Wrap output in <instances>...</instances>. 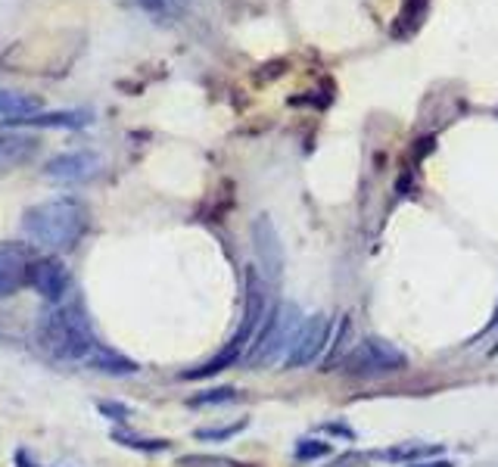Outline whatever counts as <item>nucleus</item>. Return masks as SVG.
<instances>
[{
    "instance_id": "1",
    "label": "nucleus",
    "mask_w": 498,
    "mask_h": 467,
    "mask_svg": "<svg viewBox=\"0 0 498 467\" xmlns=\"http://www.w3.org/2000/svg\"><path fill=\"white\" fill-rule=\"evenodd\" d=\"M35 340L47 356L63 361H88L90 352L97 349L85 306L75 299H59L50 308H44L35 327Z\"/></svg>"
},
{
    "instance_id": "2",
    "label": "nucleus",
    "mask_w": 498,
    "mask_h": 467,
    "mask_svg": "<svg viewBox=\"0 0 498 467\" xmlns=\"http://www.w3.org/2000/svg\"><path fill=\"white\" fill-rule=\"evenodd\" d=\"M88 206L75 197L37 202L22 215V231L35 246L54 253H69L88 231Z\"/></svg>"
},
{
    "instance_id": "3",
    "label": "nucleus",
    "mask_w": 498,
    "mask_h": 467,
    "mask_svg": "<svg viewBox=\"0 0 498 467\" xmlns=\"http://www.w3.org/2000/svg\"><path fill=\"white\" fill-rule=\"evenodd\" d=\"M265 318V277L259 275V268H246V306H244V318H240L237 334L231 337V343L218 352L215 358H209L206 365L193 368V371L184 374V380H202V378H213V374L224 371V368L237 365L240 356L249 343L255 340L259 334V324Z\"/></svg>"
},
{
    "instance_id": "4",
    "label": "nucleus",
    "mask_w": 498,
    "mask_h": 467,
    "mask_svg": "<svg viewBox=\"0 0 498 467\" xmlns=\"http://www.w3.org/2000/svg\"><path fill=\"white\" fill-rule=\"evenodd\" d=\"M299 327H303L299 308L293 303H281L275 312H268L265 324H262L259 334H255V340L246 352V365L249 368H268V365H275L281 356L286 358V352H290L293 337H296Z\"/></svg>"
},
{
    "instance_id": "5",
    "label": "nucleus",
    "mask_w": 498,
    "mask_h": 467,
    "mask_svg": "<svg viewBox=\"0 0 498 467\" xmlns=\"http://www.w3.org/2000/svg\"><path fill=\"white\" fill-rule=\"evenodd\" d=\"M337 365L346 378H380V374H396L402 368H409V358H405L402 349H396V346L380 340V337H365Z\"/></svg>"
},
{
    "instance_id": "6",
    "label": "nucleus",
    "mask_w": 498,
    "mask_h": 467,
    "mask_svg": "<svg viewBox=\"0 0 498 467\" xmlns=\"http://www.w3.org/2000/svg\"><path fill=\"white\" fill-rule=\"evenodd\" d=\"M253 250H255V262H259V275L265 277V284L281 281L284 246L275 231V222H271L268 215H259L253 222Z\"/></svg>"
},
{
    "instance_id": "7",
    "label": "nucleus",
    "mask_w": 498,
    "mask_h": 467,
    "mask_svg": "<svg viewBox=\"0 0 498 467\" xmlns=\"http://www.w3.org/2000/svg\"><path fill=\"white\" fill-rule=\"evenodd\" d=\"M327 334H330L327 315H312V318H306L303 327H299L296 337H293V346H290V352H286L284 365L286 368L312 365V361L324 352V346H327Z\"/></svg>"
},
{
    "instance_id": "8",
    "label": "nucleus",
    "mask_w": 498,
    "mask_h": 467,
    "mask_svg": "<svg viewBox=\"0 0 498 467\" xmlns=\"http://www.w3.org/2000/svg\"><path fill=\"white\" fill-rule=\"evenodd\" d=\"M103 169V160L90 150H78V153H63L54 156L47 165H44V175L50 181H59V184H85V181L97 178Z\"/></svg>"
},
{
    "instance_id": "9",
    "label": "nucleus",
    "mask_w": 498,
    "mask_h": 467,
    "mask_svg": "<svg viewBox=\"0 0 498 467\" xmlns=\"http://www.w3.org/2000/svg\"><path fill=\"white\" fill-rule=\"evenodd\" d=\"M28 284H32L35 293H41L47 303H59V299H66V293H69L72 275L59 259H35L32 268H28Z\"/></svg>"
},
{
    "instance_id": "10",
    "label": "nucleus",
    "mask_w": 498,
    "mask_h": 467,
    "mask_svg": "<svg viewBox=\"0 0 498 467\" xmlns=\"http://www.w3.org/2000/svg\"><path fill=\"white\" fill-rule=\"evenodd\" d=\"M32 262L26 244H0V296H13L22 284H28Z\"/></svg>"
},
{
    "instance_id": "11",
    "label": "nucleus",
    "mask_w": 498,
    "mask_h": 467,
    "mask_svg": "<svg viewBox=\"0 0 498 467\" xmlns=\"http://www.w3.org/2000/svg\"><path fill=\"white\" fill-rule=\"evenodd\" d=\"M35 153L37 140L28 138V134H6V138H0V178L16 171L28 160H35Z\"/></svg>"
},
{
    "instance_id": "12",
    "label": "nucleus",
    "mask_w": 498,
    "mask_h": 467,
    "mask_svg": "<svg viewBox=\"0 0 498 467\" xmlns=\"http://www.w3.org/2000/svg\"><path fill=\"white\" fill-rule=\"evenodd\" d=\"M94 122L88 109H57V112H35V116L10 119L6 125H28V128H85Z\"/></svg>"
},
{
    "instance_id": "13",
    "label": "nucleus",
    "mask_w": 498,
    "mask_h": 467,
    "mask_svg": "<svg viewBox=\"0 0 498 467\" xmlns=\"http://www.w3.org/2000/svg\"><path fill=\"white\" fill-rule=\"evenodd\" d=\"M88 368H94V371H100V374H116V378H125V374L138 371V365H134L131 358L119 356V352H112V349H100V346L88 356Z\"/></svg>"
},
{
    "instance_id": "14",
    "label": "nucleus",
    "mask_w": 498,
    "mask_h": 467,
    "mask_svg": "<svg viewBox=\"0 0 498 467\" xmlns=\"http://www.w3.org/2000/svg\"><path fill=\"white\" fill-rule=\"evenodd\" d=\"M41 109V100L32 94H16V90H0V116L4 122L10 119H22V116H35Z\"/></svg>"
},
{
    "instance_id": "15",
    "label": "nucleus",
    "mask_w": 498,
    "mask_h": 467,
    "mask_svg": "<svg viewBox=\"0 0 498 467\" xmlns=\"http://www.w3.org/2000/svg\"><path fill=\"white\" fill-rule=\"evenodd\" d=\"M112 440H116L119 446L138 449V451H165L171 446L169 440H143V436H134V433H125V431H116L112 433Z\"/></svg>"
},
{
    "instance_id": "16",
    "label": "nucleus",
    "mask_w": 498,
    "mask_h": 467,
    "mask_svg": "<svg viewBox=\"0 0 498 467\" xmlns=\"http://www.w3.org/2000/svg\"><path fill=\"white\" fill-rule=\"evenodd\" d=\"M440 446H399V449H387L380 451V458H389V462H409V458H424V455H436Z\"/></svg>"
},
{
    "instance_id": "17",
    "label": "nucleus",
    "mask_w": 498,
    "mask_h": 467,
    "mask_svg": "<svg viewBox=\"0 0 498 467\" xmlns=\"http://www.w3.org/2000/svg\"><path fill=\"white\" fill-rule=\"evenodd\" d=\"M427 13V0H405V10H402V35L414 32V28L420 26V19H424Z\"/></svg>"
},
{
    "instance_id": "18",
    "label": "nucleus",
    "mask_w": 498,
    "mask_h": 467,
    "mask_svg": "<svg viewBox=\"0 0 498 467\" xmlns=\"http://www.w3.org/2000/svg\"><path fill=\"white\" fill-rule=\"evenodd\" d=\"M237 399V389L233 387H218V389H209V393H200L191 399V405H222V402H233Z\"/></svg>"
},
{
    "instance_id": "19",
    "label": "nucleus",
    "mask_w": 498,
    "mask_h": 467,
    "mask_svg": "<svg viewBox=\"0 0 498 467\" xmlns=\"http://www.w3.org/2000/svg\"><path fill=\"white\" fill-rule=\"evenodd\" d=\"M324 455H330V446H327V442H321V440H303L296 446L299 462H312V458H324Z\"/></svg>"
},
{
    "instance_id": "20",
    "label": "nucleus",
    "mask_w": 498,
    "mask_h": 467,
    "mask_svg": "<svg viewBox=\"0 0 498 467\" xmlns=\"http://www.w3.org/2000/svg\"><path fill=\"white\" fill-rule=\"evenodd\" d=\"M246 427V420H237L231 427H215V431H196V440H231L233 433H240Z\"/></svg>"
},
{
    "instance_id": "21",
    "label": "nucleus",
    "mask_w": 498,
    "mask_h": 467,
    "mask_svg": "<svg viewBox=\"0 0 498 467\" xmlns=\"http://www.w3.org/2000/svg\"><path fill=\"white\" fill-rule=\"evenodd\" d=\"M178 467H233V462H228V458H202V455H187V458H181Z\"/></svg>"
},
{
    "instance_id": "22",
    "label": "nucleus",
    "mask_w": 498,
    "mask_h": 467,
    "mask_svg": "<svg viewBox=\"0 0 498 467\" xmlns=\"http://www.w3.org/2000/svg\"><path fill=\"white\" fill-rule=\"evenodd\" d=\"M97 411H100L103 418H112V420H128V418H131V411H128L125 405H119V402H97Z\"/></svg>"
},
{
    "instance_id": "23",
    "label": "nucleus",
    "mask_w": 498,
    "mask_h": 467,
    "mask_svg": "<svg viewBox=\"0 0 498 467\" xmlns=\"http://www.w3.org/2000/svg\"><path fill=\"white\" fill-rule=\"evenodd\" d=\"M181 0H140V6L143 10H150V13H165V10H171V6H178Z\"/></svg>"
},
{
    "instance_id": "24",
    "label": "nucleus",
    "mask_w": 498,
    "mask_h": 467,
    "mask_svg": "<svg viewBox=\"0 0 498 467\" xmlns=\"http://www.w3.org/2000/svg\"><path fill=\"white\" fill-rule=\"evenodd\" d=\"M16 464H19V467H37V464L32 462V458L26 455V451H16Z\"/></svg>"
},
{
    "instance_id": "25",
    "label": "nucleus",
    "mask_w": 498,
    "mask_h": 467,
    "mask_svg": "<svg viewBox=\"0 0 498 467\" xmlns=\"http://www.w3.org/2000/svg\"><path fill=\"white\" fill-rule=\"evenodd\" d=\"M409 467H451V462H420V464H409Z\"/></svg>"
},
{
    "instance_id": "26",
    "label": "nucleus",
    "mask_w": 498,
    "mask_h": 467,
    "mask_svg": "<svg viewBox=\"0 0 498 467\" xmlns=\"http://www.w3.org/2000/svg\"><path fill=\"white\" fill-rule=\"evenodd\" d=\"M493 327H498V308H495V321H493Z\"/></svg>"
}]
</instances>
